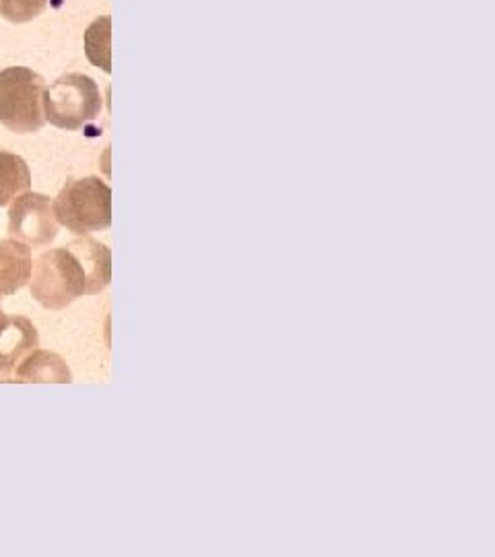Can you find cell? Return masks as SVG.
<instances>
[{"mask_svg": "<svg viewBox=\"0 0 495 557\" xmlns=\"http://www.w3.org/2000/svg\"><path fill=\"white\" fill-rule=\"evenodd\" d=\"M32 188V172L21 156L0 151V207L17 199Z\"/></svg>", "mask_w": 495, "mask_h": 557, "instance_id": "obj_9", "label": "cell"}, {"mask_svg": "<svg viewBox=\"0 0 495 557\" xmlns=\"http://www.w3.org/2000/svg\"><path fill=\"white\" fill-rule=\"evenodd\" d=\"M44 119L64 131H81L101 112L98 83L83 75L69 73L44 91Z\"/></svg>", "mask_w": 495, "mask_h": 557, "instance_id": "obj_4", "label": "cell"}, {"mask_svg": "<svg viewBox=\"0 0 495 557\" xmlns=\"http://www.w3.org/2000/svg\"><path fill=\"white\" fill-rule=\"evenodd\" d=\"M54 202L40 193H23L9 209V236L29 248L50 246L59 236Z\"/></svg>", "mask_w": 495, "mask_h": 557, "instance_id": "obj_5", "label": "cell"}, {"mask_svg": "<svg viewBox=\"0 0 495 557\" xmlns=\"http://www.w3.org/2000/svg\"><path fill=\"white\" fill-rule=\"evenodd\" d=\"M46 85L38 73L25 66L0 71V124L17 135L38 133L44 126Z\"/></svg>", "mask_w": 495, "mask_h": 557, "instance_id": "obj_3", "label": "cell"}, {"mask_svg": "<svg viewBox=\"0 0 495 557\" xmlns=\"http://www.w3.org/2000/svg\"><path fill=\"white\" fill-rule=\"evenodd\" d=\"M38 329L32 320L7 317L0 326V382H11L21 361L38 349Z\"/></svg>", "mask_w": 495, "mask_h": 557, "instance_id": "obj_6", "label": "cell"}, {"mask_svg": "<svg viewBox=\"0 0 495 557\" xmlns=\"http://www.w3.org/2000/svg\"><path fill=\"white\" fill-rule=\"evenodd\" d=\"M32 248L20 239H0V298L15 296L32 278Z\"/></svg>", "mask_w": 495, "mask_h": 557, "instance_id": "obj_7", "label": "cell"}, {"mask_svg": "<svg viewBox=\"0 0 495 557\" xmlns=\"http://www.w3.org/2000/svg\"><path fill=\"white\" fill-rule=\"evenodd\" d=\"M11 382H59V384H69L73 382L71 370L66 366V361L44 351V349H34L27 358L23 359L20 368L15 370Z\"/></svg>", "mask_w": 495, "mask_h": 557, "instance_id": "obj_8", "label": "cell"}, {"mask_svg": "<svg viewBox=\"0 0 495 557\" xmlns=\"http://www.w3.org/2000/svg\"><path fill=\"white\" fill-rule=\"evenodd\" d=\"M62 227L75 236H89L112 225V190L103 180H69L54 200Z\"/></svg>", "mask_w": 495, "mask_h": 557, "instance_id": "obj_2", "label": "cell"}, {"mask_svg": "<svg viewBox=\"0 0 495 557\" xmlns=\"http://www.w3.org/2000/svg\"><path fill=\"white\" fill-rule=\"evenodd\" d=\"M32 296L46 310H62L83 296H98L112 281V252L98 239H75L44 252L32 269Z\"/></svg>", "mask_w": 495, "mask_h": 557, "instance_id": "obj_1", "label": "cell"}, {"mask_svg": "<svg viewBox=\"0 0 495 557\" xmlns=\"http://www.w3.org/2000/svg\"><path fill=\"white\" fill-rule=\"evenodd\" d=\"M110 27L112 20L110 17H101L94 21L85 34V52L87 59L91 60L96 66H101L106 73L112 71V62H110Z\"/></svg>", "mask_w": 495, "mask_h": 557, "instance_id": "obj_10", "label": "cell"}, {"mask_svg": "<svg viewBox=\"0 0 495 557\" xmlns=\"http://www.w3.org/2000/svg\"><path fill=\"white\" fill-rule=\"evenodd\" d=\"M50 0H0V17L11 23H27L40 17Z\"/></svg>", "mask_w": 495, "mask_h": 557, "instance_id": "obj_11", "label": "cell"}, {"mask_svg": "<svg viewBox=\"0 0 495 557\" xmlns=\"http://www.w3.org/2000/svg\"><path fill=\"white\" fill-rule=\"evenodd\" d=\"M4 320H7V314H4V312H2V308H0V326L4 324Z\"/></svg>", "mask_w": 495, "mask_h": 557, "instance_id": "obj_12", "label": "cell"}]
</instances>
